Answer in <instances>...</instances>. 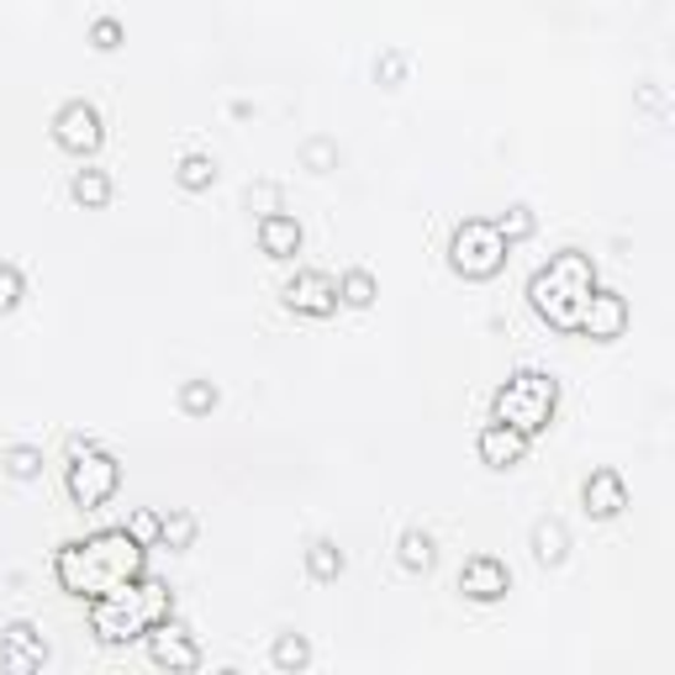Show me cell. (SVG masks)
Masks as SVG:
<instances>
[{
	"mask_svg": "<svg viewBox=\"0 0 675 675\" xmlns=\"http://www.w3.org/2000/svg\"><path fill=\"white\" fill-rule=\"evenodd\" d=\"M459 591L470 602H502L506 591H512V570L496 555H475V559H464V570H459Z\"/></svg>",
	"mask_w": 675,
	"mask_h": 675,
	"instance_id": "cell-11",
	"label": "cell"
},
{
	"mask_svg": "<svg viewBox=\"0 0 675 675\" xmlns=\"http://www.w3.org/2000/svg\"><path fill=\"white\" fill-rule=\"evenodd\" d=\"M143 565H148V544H138L127 528H100L90 538H69L53 555V576H58V586L69 597L96 602L106 591H117L121 580L143 576Z\"/></svg>",
	"mask_w": 675,
	"mask_h": 675,
	"instance_id": "cell-1",
	"label": "cell"
},
{
	"mask_svg": "<svg viewBox=\"0 0 675 675\" xmlns=\"http://www.w3.org/2000/svg\"><path fill=\"white\" fill-rule=\"evenodd\" d=\"M269 665H275V671H286V675L307 671V665H312V644H307L301 633H280V639H275V650H269Z\"/></svg>",
	"mask_w": 675,
	"mask_h": 675,
	"instance_id": "cell-20",
	"label": "cell"
},
{
	"mask_svg": "<svg viewBox=\"0 0 675 675\" xmlns=\"http://www.w3.org/2000/svg\"><path fill=\"white\" fill-rule=\"evenodd\" d=\"M143 644H148V660L159 671H201V644H195V633L185 623H174V612H169L164 623L148 628Z\"/></svg>",
	"mask_w": 675,
	"mask_h": 675,
	"instance_id": "cell-8",
	"label": "cell"
},
{
	"mask_svg": "<svg viewBox=\"0 0 675 675\" xmlns=\"http://www.w3.org/2000/svg\"><path fill=\"white\" fill-rule=\"evenodd\" d=\"M591 290H597V265H591V254H580V248H559L549 265L533 269L528 307L544 317L555 333H580V317H586Z\"/></svg>",
	"mask_w": 675,
	"mask_h": 675,
	"instance_id": "cell-2",
	"label": "cell"
},
{
	"mask_svg": "<svg viewBox=\"0 0 675 675\" xmlns=\"http://www.w3.org/2000/svg\"><path fill=\"white\" fill-rule=\"evenodd\" d=\"M307 576L312 580H338L343 576V549H338L333 538H312V549H307Z\"/></svg>",
	"mask_w": 675,
	"mask_h": 675,
	"instance_id": "cell-21",
	"label": "cell"
},
{
	"mask_svg": "<svg viewBox=\"0 0 675 675\" xmlns=\"http://www.w3.org/2000/svg\"><path fill=\"white\" fill-rule=\"evenodd\" d=\"M0 665L11 675H32V671H43L49 665V639L38 633L32 623H6V633H0Z\"/></svg>",
	"mask_w": 675,
	"mask_h": 675,
	"instance_id": "cell-10",
	"label": "cell"
},
{
	"mask_svg": "<svg viewBox=\"0 0 675 675\" xmlns=\"http://www.w3.org/2000/svg\"><path fill=\"white\" fill-rule=\"evenodd\" d=\"M506 254H512V243L502 238V227L491 217H464L454 227V238H449V269L464 275V280H491V275H502Z\"/></svg>",
	"mask_w": 675,
	"mask_h": 675,
	"instance_id": "cell-5",
	"label": "cell"
},
{
	"mask_svg": "<svg viewBox=\"0 0 675 675\" xmlns=\"http://www.w3.org/2000/svg\"><path fill=\"white\" fill-rule=\"evenodd\" d=\"M6 475H11V481H38V475H43V449L11 443V449H6Z\"/></svg>",
	"mask_w": 675,
	"mask_h": 675,
	"instance_id": "cell-23",
	"label": "cell"
},
{
	"mask_svg": "<svg viewBox=\"0 0 675 675\" xmlns=\"http://www.w3.org/2000/svg\"><path fill=\"white\" fill-rule=\"evenodd\" d=\"M375 74H381V85H401V74H407V53H381V64H375Z\"/></svg>",
	"mask_w": 675,
	"mask_h": 675,
	"instance_id": "cell-31",
	"label": "cell"
},
{
	"mask_svg": "<svg viewBox=\"0 0 675 675\" xmlns=\"http://www.w3.org/2000/svg\"><path fill=\"white\" fill-rule=\"evenodd\" d=\"M90 43H96L100 53L121 49V22L117 17H96V22H90Z\"/></svg>",
	"mask_w": 675,
	"mask_h": 675,
	"instance_id": "cell-28",
	"label": "cell"
},
{
	"mask_svg": "<svg viewBox=\"0 0 675 675\" xmlns=\"http://www.w3.org/2000/svg\"><path fill=\"white\" fill-rule=\"evenodd\" d=\"M301 164H307V169H317V174H322V169H333V164H338V148L328 143V138H312V143L301 148Z\"/></svg>",
	"mask_w": 675,
	"mask_h": 675,
	"instance_id": "cell-29",
	"label": "cell"
},
{
	"mask_svg": "<svg viewBox=\"0 0 675 675\" xmlns=\"http://www.w3.org/2000/svg\"><path fill=\"white\" fill-rule=\"evenodd\" d=\"M127 533H132L138 544H148V549H153V544L164 538V517H159V512H148V506H138V512L127 517Z\"/></svg>",
	"mask_w": 675,
	"mask_h": 675,
	"instance_id": "cell-26",
	"label": "cell"
},
{
	"mask_svg": "<svg viewBox=\"0 0 675 675\" xmlns=\"http://www.w3.org/2000/svg\"><path fill=\"white\" fill-rule=\"evenodd\" d=\"M26 296V280L17 265H0V312H17Z\"/></svg>",
	"mask_w": 675,
	"mask_h": 675,
	"instance_id": "cell-27",
	"label": "cell"
},
{
	"mask_svg": "<svg viewBox=\"0 0 675 675\" xmlns=\"http://www.w3.org/2000/svg\"><path fill=\"white\" fill-rule=\"evenodd\" d=\"M174 180H180V191H212L217 185V159L212 153H185L174 164Z\"/></svg>",
	"mask_w": 675,
	"mask_h": 675,
	"instance_id": "cell-19",
	"label": "cell"
},
{
	"mask_svg": "<svg viewBox=\"0 0 675 675\" xmlns=\"http://www.w3.org/2000/svg\"><path fill=\"white\" fill-rule=\"evenodd\" d=\"M580 506H586V517H597V523H607V517H618L628 506V485L618 470H597L591 481L580 485Z\"/></svg>",
	"mask_w": 675,
	"mask_h": 675,
	"instance_id": "cell-14",
	"label": "cell"
},
{
	"mask_svg": "<svg viewBox=\"0 0 675 675\" xmlns=\"http://www.w3.org/2000/svg\"><path fill=\"white\" fill-rule=\"evenodd\" d=\"M475 449H481V459L491 470H512V464L528 459V433H517V428H506V422L491 417L481 428V438H475Z\"/></svg>",
	"mask_w": 675,
	"mask_h": 675,
	"instance_id": "cell-13",
	"label": "cell"
},
{
	"mask_svg": "<svg viewBox=\"0 0 675 675\" xmlns=\"http://www.w3.org/2000/svg\"><path fill=\"white\" fill-rule=\"evenodd\" d=\"M100 138H106V121L90 100H64L58 111H53V143L64 148V153H96Z\"/></svg>",
	"mask_w": 675,
	"mask_h": 675,
	"instance_id": "cell-7",
	"label": "cell"
},
{
	"mask_svg": "<svg viewBox=\"0 0 675 675\" xmlns=\"http://www.w3.org/2000/svg\"><path fill=\"white\" fill-rule=\"evenodd\" d=\"M628 328V301L618 290H591V301H586V317H580V333L597 338V343H612V338H623Z\"/></svg>",
	"mask_w": 675,
	"mask_h": 675,
	"instance_id": "cell-12",
	"label": "cell"
},
{
	"mask_svg": "<svg viewBox=\"0 0 675 675\" xmlns=\"http://www.w3.org/2000/svg\"><path fill=\"white\" fill-rule=\"evenodd\" d=\"M396 559H401V570H411V576H428L438 559V544L428 528H407L401 533V544H396Z\"/></svg>",
	"mask_w": 675,
	"mask_h": 675,
	"instance_id": "cell-17",
	"label": "cell"
},
{
	"mask_svg": "<svg viewBox=\"0 0 675 675\" xmlns=\"http://www.w3.org/2000/svg\"><path fill=\"white\" fill-rule=\"evenodd\" d=\"M64 485H69L74 506H106L111 496H117L121 485V464L117 454H106L100 443H90V438H74L69 443V475H64Z\"/></svg>",
	"mask_w": 675,
	"mask_h": 675,
	"instance_id": "cell-6",
	"label": "cell"
},
{
	"mask_svg": "<svg viewBox=\"0 0 675 675\" xmlns=\"http://www.w3.org/2000/svg\"><path fill=\"white\" fill-rule=\"evenodd\" d=\"M565 555H570L565 523H559V517H538V523H533V559H538V565H565Z\"/></svg>",
	"mask_w": 675,
	"mask_h": 675,
	"instance_id": "cell-16",
	"label": "cell"
},
{
	"mask_svg": "<svg viewBox=\"0 0 675 675\" xmlns=\"http://www.w3.org/2000/svg\"><path fill=\"white\" fill-rule=\"evenodd\" d=\"M195 528H201V523H195V512H185V506H180V512H169V517H164V538H159V544H169V549H191Z\"/></svg>",
	"mask_w": 675,
	"mask_h": 675,
	"instance_id": "cell-24",
	"label": "cell"
},
{
	"mask_svg": "<svg viewBox=\"0 0 675 675\" xmlns=\"http://www.w3.org/2000/svg\"><path fill=\"white\" fill-rule=\"evenodd\" d=\"M555 407H559V381L549 369H517L506 375L496 396H491V417L517 428V433H544L555 422Z\"/></svg>",
	"mask_w": 675,
	"mask_h": 675,
	"instance_id": "cell-4",
	"label": "cell"
},
{
	"mask_svg": "<svg viewBox=\"0 0 675 675\" xmlns=\"http://www.w3.org/2000/svg\"><path fill=\"white\" fill-rule=\"evenodd\" d=\"M169 612H174V591H169L164 580H148V576H132L121 580L117 591H106L90 602V633H96L100 644H138L153 623H164Z\"/></svg>",
	"mask_w": 675,
	"mask_h": 675,
	"instance_id": "cell-3",
	"label": "cell"
},
{
	"mask_svg": "<svg viewBox=\"0 0 675 675\" xmlns=\"http://www.w3.org/2000/svg\"><path fill=\"white\" fill-rule=\"evenodd\" d=\"M259 248H265L269 259H296L301 254V222L286 217V212H269L259 222Z\"/></svg>",
	"mask_w": 675,
	"mask_h": 675,
	"instance_id": "cell-15",
	"label": "cell"
},
{
	"mask_svg": "<svg viewBox=\"0 0 675 675\" xmlns=\"http://www.w3.org/2000/svg\"><path fill=\"white\" fill-rule=\"evenodd\" d=\"M180 407L191 411V417L212 411L217 407V386H212V381H185V386H180Z\"/></svg>",
	"mask_w": 675,
	"mask_h": 675,
	"instance_id": "cell-25",
	"label": "cell"
},
{
	"mask_svg": "<svg viewBox=\"0 0 675 675\" xmlns=\"http://www.w3.org/2000/svg\"><path fill=\"white\" fill-rule=\"evenodd\" d=\"M381 296V286H375V275L364 265H354V269H343V280H338V301H349V307H369Z\"/></svg>",
	"mask_w": 675,
	"mask_h": 675,
	"instance_id": "cell-22",
	"label": "cell"
},
{
	"mask_svg": "<svg viewBox=\"0 0 675 675\" xmlns=\"http://www.w3.org/2000/svg\"><path fill=\"white\" fill-rule=\"evenodd\" d=\"M69 195L79 201V206H106L111 201V174L106 169H96V164H85V169H74V180H69Z\"/></svg>",
	"mask_w": 675,
	"mask_h": 675,
	"instance_id": "cell-18",
	"label": "cell"
},
{
	"mask_svg": "<svg viewBox=\"0 0 675 675\" xmlns=\"http://www.w3.org/2000/svg\"><path fill=\"white\" fill-rule=\"evenodd\" d=\"M286 307L301 317H333L338 312V280L328 269H296L286 280Z\"/></svg>",
	"mask_w": 675,
	"mask_h": 675,
	"instance_id": "cell-9",
	"label": "cell"
},
{
	"mask_svg": "<svg viewBox=\"0 0 675 675\" xmlns=\"http://www.w3.org/2000/svg\"><path fill=\"white\" fill-rule=\"evenodd\" d=\"M496 227H502V238H506V243L528 238V233H533V212H528V206H512V212H506V217L496 222Z\"/></svg>",
	"mask_w": 675,
	"mask_h": 675,
	"instance_id": "cell-30",
	"label": "cell"
}]
</instances>
